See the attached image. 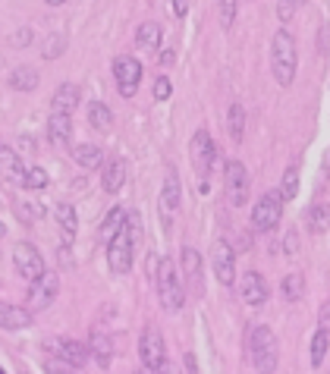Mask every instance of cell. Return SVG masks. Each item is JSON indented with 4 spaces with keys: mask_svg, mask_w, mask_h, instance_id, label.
Returning <instances> with one entry per match:
<instances>
[{
    "mask_svg": "<svg viewBox=\"0 0 330 374\" xmlns=\"http://www.w3.org/2000/svg\"><path fill=\"white\" fill-rule=\"evenodd\" d=\"M161 208L167 211V214H173V211L180 208V176H176V170H167V180H164V192H161Z\"/></svg>",
    "mask_w": 330,
    "mask_h": 374,
    "instance_id": "obj_20",
    "label": "cell"
},
{
    "mask_svg": "<svg viewBox=\"0 0 330 374\" xmlns=\"http://www.w3.org/2000/svg\"><path fill=\"white\" fill-rule=\"evenodd\" d=\"M308 226L315 233H327L330 230V204L321 202V204H311L308 208Z\"/></svg>",
    "mask_w": 330,
    "mask_h": 374,
    "instance_id": "obj_29",
    "label": "cell"
},
{
    "mask_svg": "<svg viewBox=\"0 0 330 374\" xmlns=\"http://www.w3.org/2000/svg\"><path fill=\"white\" fill-rule=\"evenodd\" d=\"M154 283H158V299L167 312H180L186 302V286H182L176 264L170 258H158V270H154Z\"/></svg>",
    "mask_w": 330,
    "mask_h": 374,
    "instance_id": "obj_3",
    "label": "cell"
},
{
    "mask_svg": "<svg viewBox=\"0 0 330 374\" xmlns=\"http://www.w3.org/2000/svg\"><path fill=\"white\" fill-rule=\"evenodd\" d=\"M29 41H32V29H19L13 35V47H25Z\"/></svg>",
    "mask_w": 330,
    "mask_h": 374,
    "instance_id": "obj_40",
    "label": "cell"
},
{
    "mask_svg": "<svg viewBox=\"0 0 330 374\" xmlns=\"http://www.w3.org/2000/svg\"><path fill=\"white\" fill-rule=\"evenodd\" d=\"M296 63H299L296 38L286 29H280L277 35H274V45H270V69H274V79H277L280 85H293Z\"/></svg>",
    "mask_w": 330,
    "mask_h": 374,
    "instance_id": "obj_2",
    "label": "cell"
},
{
    "mask_svg": "<svg viewBox=\"0 0 330 374\" xmlns=\"http://www.w3.org/2000/svg\"><path fill=\"white\" fill-rule=\"evenodd\" d=\"M224 186H226V202H230L233 208H242L248 198V173H246V167H242V161H226Z\"/></svg>",
    "mask_w": 330,
    "mask_h": 374,
    "instance_id": "obj_8",
    "label": "cell"
},
{
    "mask_svg": "<svg viewBox=\"0 0 330 374\" xmlns=\"http://www.w3.org/2000/svg\"><path fill=\"white\" fill-rule=\"evenodd\" d=\"M277 192L283 202H293L296 198V192H299V170H296V167H290V170L283 173V183H280Z\"/></svg>",
    "mask_w": 330,
    "mask_h": 374,
    "instance_id": "obj_33",
    "label": "cell"
},
{
    "mask_svg": "<svg viewBox=\"0 0 330 374\" xmlns=\"http://www.w3.org/2000/svg\"><path fill=\"white\" fill-rule=\"evenodd\" d=\"M226 126H230V139H233V142H239L242 135H246V110H242V104L230 107V120H226Z\"/></svg>",
    "mask_w": 330,
    "mask_h": 374,
    "instance_id": "obj_31",
    "label": "cell"
},
{
    "mask_svg": "<svg viewBox=\"0 0 330 374\" xmlns=\"http://www.w3.org/2000/svg\"><path fill=\"white\" fill-rule=\"evenodd\" d=\"M293 13H296V10L290 7L286 0H280V7H277V16H280V19H283V23H286V19H290V16H293Z\"/></svg>",
    "mask_w": 330,
    "mask_h": 374,
    "instance_id": "obj_41",
    "label": "cell"
},
{
    "mask_svg": "<svg viewBox=\"0 0 330 374\" xmlns=\"http://www.w3.org/2000/svg\"><path fill=\"white\" fill-rule=\"evenodd\" d=\"M330 47V25H324L321 29V51H327Z\"/></svg>",
    "mask_w": 330,
    "mask_h": 374,
    "instance_id": "obj_45",
    "label": "cell"
},
{
    "mask_svg": "<svg viewBox=\"0 0 330 374\" xmlns=\"http://www.w3.org/2000/svg\"><path fill=\"white\" fill-rule=\"evenodd\" d=\"M0 327L3 330H25L32 327V312L10 302H0Z\"/></svg>",
    "mask_w": 330,
    "mask_h": 374,
    "instance_id": "obj_16",
    "label": "cell"
},
{
    "mask_svg": "<svg viewBox=\"0 0 330 374\" xmlns=\"http://www.w3.org/2000/svg\"><path fill=\"white\" fill-rule=\"evenodd\" d=\"M47 3H51V7H57V3H67V0H47Z\"/></svg>",
    "mask_w": 330,
    "mask_h": 374,
    "instance_id": "obj_49",
    "label": "cell"
},
{
    "mask_svg": "<svg viewBox=\"0 0 330 374\" xmlns=\"http://www.w3.org/2000/svg\"><path fill=\"white\" fill-rule=\"evenodd\" d=\"M211 264H214V274H217L220 283L233 286V280H236V252H233V246L226 239H214V246H211Z\"/></svg>",
    "mask_w": 330,
    "mask_h": 374,
    "instance_id": "obj_11",
    "label": "cell"
},
{
    "mask_svg": "<svg viewBox=\"0 0 330 374\" xmlns=\"http://www.w3.org/2000/svg\"><path fill=\"white\" fill-rule=\"evenodd\" d=\"M73 161L82 167V170H95V167L104 164V154H101L98 145H75V148H73Z\"/></svg>",
    "mask_w": 330,
    "mask_h": 374,
    "instance_id": "obj_22",
    "label": "cell"
},
{
    "mask_svg": "<svg viewBox=\"0 0 330 374\" xmlns=\"http://www.w3.org/2000/svg\"><path fill=\"white\" fill-rule=\"evenodd\" d=\"M123 224H126V208H110V211H107V218H104V224H101L98 239L101 242H110L113 236L123 230Z\"/></svg>",
    "mask_w": 330,
    "mask_h": 374,
    "instance_id": "obj_23",
    "label": "cell"
},
{
    "mask_svg": "<svg viewBox=\"0 0 330 374\" xmlns=\"http://www.w3.org/2000/svg\"><path fill=\"white\" fill-rule=\"evenodd\" d=\"M113 75H117V85H120L123 97H132L139 82H142V63L132 60V57H117L113 60Z\"/></svg>",
    "mask_w": 330,
    "mask_h": 374,
    "instance_id": "obj_13",
    "label": "cell"
},
{
    "mask_svg": "<svg viewBox=\"0 0 330 374\" xmlns=\"http://www.w3.org/2000/svg\"><path fill=\"white\" fill-rule=\"evenodd\" d=\"M54 218H57V224H60V230L67 233V242H73L75 236V226H79V218H75V208L73 204H57V211H54Z\"/></svg>",
    "mask_w": 330,
    "mask_h": 374,
    "instance_id": "obj_25",
    "label": "cell"
},
{
    "mask_svg": "<svg viewBox=\"0 0 330 374\" xmlns=\"http://www.w3.org/2000/svg\"><path fill=\"white\" fill-rule=\"evenodd\" d=\"M45 371L47 374H75V368H69L67 362H60V359H54L51 355V359L45 362Z\"/></svg>",
    "mask_w": 330,
    "mask_h": 374,
    "instance_id": "obj_37",
    "label": "cell"
},
{
    "mask_svg": "<svg viewBox=\"0 0 330 374\" xmlns=\"http://www.w3.org/2000/svg\"><path fill=\"white\" fill-rule=\"evenodd\" d=\"M280 292H283L286 302H299L305 296V277L302 274H286L283 283H280Z\"/></svg>",
    "mask_w": 330,
    "mask_h": 374,
    "instance_id": "obj_27",
    "label": "cell"
},
{
    "mask_svg": "<svg viewBox=\"0 0 330 374\" xmlns=\"http://www.w3.org/2000/svg\"><path fill=\"white\" fill-rule=\"evenodd\" d=\"M16 161H19V157H16V151L7 148V145H0V167H3V170H10Z\"/></svg>",
    "mask_w": 330,
    "mask_h": 374,
    "instance_id": "obj_39",
    "label": "cell"
},
{
    "mask_svg": "<svg viewBox=\"0 0 330 374\" xmlns=\"http://www.w3.org/2000/svg\"><path fill=\"white\" fill-rule=\"evenodd\" d=\"M60 292V277L54 270H45L38 280H32V290H29V312H45Z\"/></svg>",
    "mask_w": 330,
    "mask_h": 374,
    "instance_id": "obj_9",
    "label": "cell"
},
{
    "mask_svg": "<svg viewBox=\"0 0 330 374\" xmlns=\"http://www.w3.org/2000/svg\"><path fill=\"white\" fill-rule=\"evenodd\" d=\"M0 374H7V371H3V365H0Z\"/></svg>",
    "mask_w": 330,
    "mask_h": 374,
    "instance_id": "obj_51",
    "label": "cell"
},
{
    "mask_svg": "<svg viewBox=\"0 0 330 374\" xmlns=\"http://www.w3.org/2000/svg\"><path fill=\"white\" fill-rule=\"evenodd\" d=\"M135 45L142 51H154L161 45V25L158 23H142L135 29Z\"/></svg>",
    "mask_w": 330,
    "mask_h": 374,
    "instance_id": "obj_24",
    "label": "cell"
},
{
    "mask_svg": "<svg viewBox=\"0 0 330 374\" xmlns=\"http://www.w3.org/2000/svg\"><path fill=\"white\" fill-rule=\"evenodd\" d=\"M3 236H7V226H3V224H0V239H3Z\"/></svg>",
    "mask_w": 330,
    "mask_h": 374,
    "instance_id": "obj_48",
    "label": "cell"
},
{
    "mask_svg": "<svg viewBox=\"0 0 330 374\" xmlns=\"http://www.w3.org/2000/svg\"><path fill=\"white\" fill-rule=\"evenodd\" d=\"M283 248H286V252H290V255H293L296 248H299V242H296V233H286V239H283Z\"/></svg>",
    "mask_w": 330,
    "mask_h": 374,
    "instance_id": "obj_43",
    "label": "cell"
},
{
    "mask_svg": "<svg viewBox=\"0 0 330 374\" xmlns=\"http://www.w3.org/2000/svg\"><path fill=\"white\" fill-rule=\"evenodd\" d=\"M139 374H154V371H148V368H142V371H139Z\"/></svg>",
    "mask_w": 330,
    "mask_h": 374,
    "instance_id": "obj_50",
    "label": "cell"
},
{
    "mask_svg": "<svg viewBox=\"0 0 330 374\" xmlns=\"http://www.w3.org/2000/svg\"><path fill=\"white\" fill-rule=\"evenodd\" d=\"M89 123L95 129H110L113 126V110L107 104H101V101H91L89 104Z\"/></svg>",
    "mask_w": 330,
    "mask_h": 374,
    "instance_id": "obj_30",
    "label": "cell"
},
{
    "mask_svg": "<svg viewBox=\"0 0 330 374\" xmlns=\"http://www.w3.org/2000/svg\"><path fill=\"white\" fill-rule=\"evenodd\" d=\"M10 85L19 91H32L38 85V69L32 67H16L13 73H10Z\"/></svg>",
    "mask_w": 330,
    "mask_h": 374,
    "instance_id": "obj_28",
    "label": "cell"
},
{
    "mask_svg": "<svg viewBox=\"0 0 330 374\" xmlns=\"http://www.w3.org/2000/svg\"><path fill=\"white\" fill-rule=\"evenodd\" d=\"M161 63H173V51H164V54H161Z\"/></svg>",
    "mask_w": 330,
    "mask_h": 374,
    "instance_id": "obj_46",
    "label": "cell"
},
{
    "mask_svg": "<svg viewBox=\"0 0 330 374\" xmlns=\"http://www.w3.org/2000/svg\"><path fill=\"white\" fill-rule=\"evenodd\" d=\"M13 264H16V270H19V277H25L29 283L45 274V258H41V252H38L32 242H16Z\"/></svg>",
    "mask_w": 330,
    "mask_h": 374,
    "instance_id": "obj_10",
    "label": "cell"
},
{
    "mask_svg": "<svg viewBox=\"0 0 330 374\" xmlns=\"http://www.w3.org/2000/svg\"><path fill=\"white\" fill-rule=\"evenodd\" d=\"M286 3H290V7L296 10V7H302V3H305V0H286Z\"/></svg>",
    "mask_w": 330,
    "mask_h": 374,
    "instance_id": "obj_47",
    "label": "cell"
},
{
    "mask_svg": "<svg viewBox=\"0 0 330 374\" xmlns=\"http://www.w3.org/2000/svg\"><path fill=\"white\" fill-rule=\"evenodd\" d=\"M75 107H79V85H73V82H67V85H60V89L54 91V97H51V113H73Z\"/></svg>",
    "mask_w": 330,
    "mask_h": 374,
    "instance_id": "obj_19",
    "label": "cell"
},
{
    "mask_svg": "<svg viewBox=\"0 0 330 374\" xmlns=\"http://www.w3.org/2000/svg\"><path fill=\"white\" fill-rule=\"evenodd\" d=\"M13 211L23 224H35V220L45 218V208H35V204H29V202H13Z\"/></svg>",
    "mask_w": 330,
    "mask_h": 374,
    "instance_id": "obj_34",
    "label": "cell"
},
{
    "mask_svg": "<svg viewBox=\"0 0 330 374\" xmlns=\"http://www.w3.org/2000/svg\"><path fill=\"white\" fill-rule=\"evenodd\" d=\"M123 183H126V161L123 157H110L104 164V173H101V186H104V192H120Z\"/></svg>",
    "mask_w": 330,
    "mask_h": 374,
    "instance_id": "obj_17",
    "label": "cell"
},
{
    "mask_svg": "<svg viewBox=\"0 0 330 374\" xmlns=\"http://www.w3.org/2000/svg\"><path fill=\"white\" fill-rule=\"evenodd\" d=\"M47 349L54 352V359H60V362H67L69 368H82L85 362H89V346L85 343H79V340H51L47 343Z\"/></svg>",
    "mask_w": 330,
    "mask_h": 374,
    "instance_id": "obj_14",
    "label": "cell"
},
{
    "mask_svg": "<svg viewBox=\"0 0 330 374\" xmlns=\"http://www.w3.org/2000/svg\"><path fill=\"white\" fill-rule=\"evenodd\" d=\"M214 161H217V145L211 142L208 129H198L196 135H192V167H196V173L202 176V192H208V170L214 167Z\"/></svg>",
    "mask_w": 330,
    "mask_h": 374,
    "instance_id": "obj_6",
    "label": "cell"
},
{
    "mask_svg": "<svg viewBox=\"0 0 330 374\" xmlns=\"http://www.w3.org/2000/svg\"><path fill=\"white\" fill-rule=\"evenodd\" d=\"M173 13H176V16L182 19V16L189 13V0H173Z\"/></svg>",
    "mask_w": 330,
    "mask_h": 374,
    "instance_id": "obj_42",
    "label": "cell"
},
{
    "mask_svg": "<svg viewBox=\"0 0 330 374\" xmlns=\"http://www.w3.org/2000/svg\"><path fill=\"white\" fill-rule=\"evenodd\" d=\"M280 218H283V198H280V192H264L258 198L255 211H252V226L261 233H270L280 224Z\"/></svg>",
    "mask_w": 330,
    "mask_h": 374,
    "instance_id": "obj_7",
    "label": "cell"
},
{
    "mask_svg": "<svg viewBox=\"0 0 330 374\" xmlns=\"http://www.w3.org/2000/svg\"><path fill=\"white\" fill-rule=\"evenodd\" d=\"M236 10H239V0H220L217 13H220V25H224V29H230V25H233V19H236Z\"/></svg>",
    "mask_w": 330,
    "mask_h": 374,
    "instance_id": "obj_36",
    "label": "cell"
},
{
    "mask_svg": "<svg viewBox=\"0 0 330 374\" xmlns=\"http://www.w3.org/2000/svg\"><path fill=\"white\" fill-rule=\"evenodd\" d=\"M239 296H242V302L252 308L264 305V302H268V280H264L258 270H246V274H242V283H239Z\"/></svg>",
    "mask_w": 330,
    "mask_h": 374,
    "instance_id": "obj_15",
    "label": "cell"
},
{
    "mask_svg": "<svg viewBox=\"0 0 330 374\" xmlns=\"http://www.w3.org/2000/svg\"><path fill=\"white\" fill-rule=\"evenodd\" d=\"M330 349V330L327 327H318L315 337H311V368H321L324 365V355Z\"/></svg>",
    "mask_w": 330,
    "mask_h": 374,
    "instance_id": "obj_26",
    "label": "cell"
},
{
    "mask_svg": "<svg viewBox=\"0 0 330 374\" xmlns=\"http://www.w3.org/2000/svg\"><path fill=\"white\" fill-rule=\"evenodd\" d=\"M89 352H91V359L98 362L101 368H107V365H110V359H113V340L107 337V334H91Z\"/></svg>",
    "mask_w": 330,
    "mask_h": 374,
    "instance_id": "obj_21",
    "label": "cell"
},
{
    "mask_svg": "<svg viewBox=\"0 0 330 374\" xmlns=\"http://www.w3.org/2000/svg\"><path fill=\"white\" fill-rule=\"evenodd\" d=\"M180 264H182V277H186V286H192V292H196V296H204V261H202V255H198V248L182 246Z\"/></svg>",
    "mask_w": 330,
    "mask_h": 374,
    "instance_id": "obj_12",
    "label": "cell"
},
{
    "mask_svg": "<svg viewBox=\"0 0 330 374\" xmlns=\"http://www.w3.org/2000/svg\"><path fill=\"white\" fill-rule=\"evenodd\" d=\"M139 355H142V368H148L154 374L164 371L167 346H164V337H161L158 327H145L142 340H139Z\"/></svg>",
    "mask_w": 330,
    "mask_h": 374,
    "instance_id": "obj_5",
    "label": "cell"
},
{
    "mask_svg": "<svg viewBox=\"0 0 330 374\" xmlns=\"http://www.w3.org/2000/svg\"><path fill=\"white\" fill-rule=\"evenodd\" d=\"M321 327H327V330H330V299L321 305Z\"/></svg>",
    "mask_w": 330,
    "mask_h": 374,
    "instance_id": "obj_44",
    "label": "cell"
},
{
    "mask_svg": "<svg viewBox=\"0 0 330 374\" xmlns=\"http://www.w3.org/2000/svg\"><path fill=\"white\" fill-rule=\"evenodd\" d=\"M63 51H67V35H51L47 38V45L41 47V54H45L47 60H57Z\"/></svg>",
    "mask_w": 330,
    "mask_h": 374,
    "instance_id": "obj_35",
    "label": "cell"
},
{
    "mask_svg": "<svg viewBox=\"0 0 330 374\" xmlns=\"http://www.w3.org/2000/svg\"><path fill=\"white\" fill-rule=\"evenodd\" d=\"M107 261H110L113 274H129L135 261V239L129 236V230L123 226L110 242H107Z\"/></svg>",
    "mask_w": 330,
    "mask_h": 374,
    "instance_id": "obj_4",
    "label": "cell"
},
{
    "mask_svg": "<svg viewBox=\"0 0 330 374\" xmlns=\"http://www.w3.org/2000/svg\"><path fill=\"white\" fill-rule=\"evenodd\" d=\"M69 132H73V120H69L67 113H51L47 117V142L54 148H63L69 142Z\"/></svg>",
    "mask_w": 330,
    "mask_h": 374,
    "instance_id": "obj_18",
    "label": "cell"
},
{
    "mask_svg": "<svg viewBox=\"0 0 330 374\" xmlns=\"http://www.w3.org/2000/svg\"><path fill=\"white\" fill-rule=\"evenodd\" d=\"M248 359L255 365L258 374H274L277 371V359H280V349H277V337L274 330L258 324V327L248 330Z\"/></svg>",
    "mask_w": 330,
    "mask_h": 374,
    "instance_id": "obj_1",
    "label": "cell"
},
{
    "mask_svg": "<svg viewBox=\"0 0 330 374\" xmlns=\"http://www.w3.org/2000/svg\"><path fill=\"white\" fill-rule=\"evenodd\" d=\"M51 176H47L45 167H25V176H23V189H47Z\"/></svg>",
    "mask_w": 330,
    "mask_h": 374,
    "instance_id": "obj_32",
    "label": "cell"
},
{
    "mask_svg": "<svg viewBox=\"0 0 330 374\" xmlns=\"http://www.w3.org/2000/svg\"><path fill=\"white\" fill-rule=\"evenodd\" d=\"M170 91H173L170 79H167V75H158V79H154V97L164 101V97H170Z\"/></svg>",
    "mask_w": 330,
    "mask_h": 374,
    "instance_id": "obj_38",
    "label": "cell"
}]
</instances>
